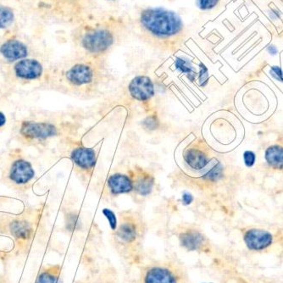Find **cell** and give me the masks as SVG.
I'll list each match as a JSON object with an SVG mask.
<instances>
[{"instance_id": "1", "label": "cell", "mask_w": 283, "mask_h": 283, "mask_svg": "<svg viewBox=\"0 0 283 283\" xmlns=\"http://www.w3.org/2000/svg\"><path fill=\"white\" fill-rule=\"evenodd\" d=\"M139 25L145 34L158 40H174L182 36L185 25L175 11L163 7H148L141 11Z\"/></svg>"}, {"instance_id": "2", "label": "cell", "mask_w": 283, "mask_h": 283, "mask_svg": "<svg viewBox=\"0 0 283 283\" xmlns=\"http://www.w3.org/2000/svg\"><path fill=\"white\" fill-rule=\"evenodd\" d=\"M115 43L114 34L106 28L92 29L82 37V47L92 54H104Z\"/></svg>"}, {"instance_id": "3", "label": "cell", "mask_w": 283, "mask_h": 283, "mask_svg": "<svg viewBox=\"0 0 283 283\" xmlns=\"http://www.w3.org/2000/svg\"><path fill=\"white\" fill-rule=\"evenodd\" d=\"M58 134V128L50 122L26 120L20 127V135L30 143H39L54 138Z\"/></svg>"}, {"instance_id": "4", "label": "cell", "mask_w": 283, "mask_h": 283, "mask_svg": "<svg viewBox=\"0 0 283 283\" xmlns=\"http://www.w3.org/2000/svg\"><path fill=\"white\" fill-rule=\"evenodd\" d=\"M8 181L16 186H25L35 177V170L31 162L17 158L11 164L7 173Z\"/></svg>"}, {"instance_id": "5", "label": "cell", "mask_w": 283, "mask_h": 283, "mask_svg": "<svg viewBox=\"0 0 283 283\" xmlns=\"http://www.w3.org/2000/svg\"><path fill=\"white\" fill-rule=\"evenodd\" d=\"M13 72L21 81H36L44 74V67L38 59L26 58L15 63Z\"/></svg>"}, {"instance_id": "6", "label": "cell", "mask_w": 283, "mask_h": 283, "mask_svg": "<svg viewBox=\"0 0 283 283\" xmlns=\"http://www.w3.org/2000/svg\"><path fill=\"white\" fill-rule=\"evenodd\" d=\"M128 91L134 100L139 102H148L154 95V86L149 77L138 76L131 81Z\"/></svg>"}, {"instance_id": "7", "label": "cell", "mask_w": 283, "mask_h": 283, "mask_svg": "<svg viewBox=\"0 0 283 283\" xmlns=\"http://www.w3.org/2000/svg\"><path fill=\"white\" fill-rule=\"evenodd\" d=\"M28 48L18 39H9L0 45V55L7 62H17L28 56Z\"/></svg>"}, {"instance_id": "8", "label": "cell", "mask_w": 283, "mask_h": 283, "mask_svg": "<svg viewBox=\"0 0 283 283\" xmlns=\"http://www.w3.org/2000/svg\"><path fill=\"white\" fill-rule=\"evenodd\" d=\"M243 239L248 249L261 251L272 244L273 236L265 230L253 228L245 232Z\"/></svg>"}, {"instance_id": "9", "label": "cell", "mask_w": 283, "mask_h": 283, "mask_svg": "<svg viewBox=\"0 0 283 283\" xmlns=\"http://www.w3.org/2000/svg\"><path fill=\"white\" fill-rule=\"evenodd\" d=\"M93 70L86 64L74 65L66 73L67 82L76 87L89 84L93 80Z\"/></svg>"}, {"instance_id": "10", "label": "cell", "mask_w": 283, "mask_h": 283, "mask_svg": "<svg viewBox=\"0 0 283 283\" xmlns=\"http://www.w3.org/2000/svg\"><path fill=\"white\" fill-rule=\"evenodd\" d=\"M72 162L82 171H92L97 162V156L92 148L77 147L71 153Z\"/></svg>"}, {"instance_id": "11", "label": "cell", "mask_w": 283, "mask_h": 283, "mask_svg": "<svg viewBox=\"0 0 283 283\" xmlns=\"http://www.w3.org/2000/svg\"><path fill=\"white\" fill-rule=\"evenodd\" d=\"M183 159L185 163L190 168L197 170V171H200V170L206 168V166L210 161L206 152L199 146L194 145V144L185 149L183 153Z\"/></svg>"}, {"instance_id": "12", "label": "cell", "mask_w": 283, "mask_h": 283, "mask_svg": "<svg viewBox=\"0 0 283 283\" xmlns=\"http://www.w3.org/2000/svg\"><path fill=\"white\" fill-rule=\"evenodd\" d=\"M107 185L113 195L129 194L133 190V181L125 174H113L108 178Z\"/></svg>"}, {"instance_id": "13", "label": "cell", "mask_w": 283, "mask_h": 283, "mask_svg": "<svg viewBox=\"0 0 283 283\" xmlns=\"http://www.w3.org/2000/svg\"><path fill=\"white\" fill-rule=\"evenodd\" d=\"M179 238L181 246L189 251L200 249L205 242L204 235L196 230H187L186 232H182Z\"/></svg>"}, {"instance_id": "14", "label": "cell", "mask_w": 283, "mask_h": 283, "mask_svg": "<svg viewBox=\"0 0 283 283\" xmlns=\"http://www.w3.org/2000/svg\"><path fill=\"white\" fill-rule=\"evenodd\" d=\"M145 283H177L173 273L167 268L153 267L145 275Z\"/></svg>"}, {"instance_id": "15", "label": "cell", "mask_w": 283, "mask_h": 283, "mask_svg": "<svg viewBox=\"0 0 283 283\" xmlns=\"http://www.w3.org/2000/svg\"><path fill=\"white\" fill-rule=\"evenodd\" d=\"M265 158L270 167L276 170H283V147L281 146L269 147L265 150Z\"/></svg>"}, {"instance_id": "16", "label": "cell", "mask_w": 283, "mask_h": 283, "mask_svg": "<svg viewBox=\"0 0 283 283\" xmlns=\"http://www.w3.org/2000/svg\"><path fill=\"white\" fill-rule=\"evenodd\" d=\"M175 67L181 74H184L187 77V79L191 82H194L196 79L198 73L194 68L193 62L188 57L185 55H179L175 59Z\"/></svg>"}, {"instance_id": "17", "label": "cell", "mask_w": 283, "mask_h": 283, "mask_svg": "<svg viewBox=\"0 0 283 283\" xmlns=\"http://www.w3.org/2000/svg\"><path fill=\"white\" fill-rule=\"evenodd\" d=\"M153 184L154 180L153 176L143 172L138 175L136 181L133 182V190H136L142 196H147L152 192Z\"/></svg>"}, {"instance_id": "18", "label": "cell", "mask_w": 283, "mask_h": 283, "mask_svg": "<svg viewBox=\"0 0 283 283\" xmlns=\"http://www.w3.org/2000/svg\"><path fill=\"white\" fill-rule=\"evenodd\" d=\"M117 237L125 243H132L138 236L137 227L133 222H125L120 225L116 232Z\"/></svg>"}, {"instance_id": "19", "label": "cell", "mask_w": 283, "mask_h": 283, "mask_svg": "<svg viewBox=\"0 0 283 283\" xmlns=\"http://www.w3.org/2000/svg\"><path fill=\"white\" fill-rule=\"evenodd\" d=\"M12 234L16 238L27 240L31 237L32 230L27 222L25 221H16L11 226Z\"/></svg>"}, {"instance_id": "20", "label": "cell", "mask_w": 283, "mask_h": 283, "mask_svg": "<svg viewBox=\"0 0 283 283\" xmlns=\"http://www.w3.org/2000/svg\"><path fill=\"white\" fill-rule=\"evenodd\" d=\"M207 166L209 168L207 170L206 173L204 175L205 178L212 181H216L222 177L223 175V166L219 161H217L215 159L210 160Z\"/></svg>"}, {"instance_id": "21", "label": "cell", "mask_w": 283, "mask_h": 283, "mask_svg": "<svg viewBox=\"0 0 283 283\" xmlns=\"http://www.w3.org/2000/svg\"><path fill=\"white\" fill-rule=\"evenodd\" d=\"M15 21V13L11 7L0 5V30L8 28Z\"/></svg>"}, {"instance_id": "22", "label": "cell", "mask_w": 283, "mask_h": 283, "mask_svg": "<svg viewBox=\"0 0 283 283\" xmlns=\"http://www.w3.org/2000/svg\"><path fill=\"white\" fill-rule=\"evenodd\" d=\"M35 283H59V271L54 268L42 270Z\"/></svg>"}, {"instance_id": "23", "label": "cell", "mask_w": 283, "mask_h": 283, "mask_svg": "<svg viewBox=\"0 0 283 283\" xmlns=\"http://www.w3.org/2000/svg\"><path fill=\"white\" fill-rule=\"evenodd\" d=\"M209 73L208 67L204 64L200 63L199 66V73H198V79H199V85L201 87H205L209 82Z\"/></svg>"}, {"instance_id": "24", "label": "cell", "mask_w": 283, "mask_h": 283, "mask_svg": "<svg viewBox=\"0 0 283 283\" xmlns=\"http://www.w3.org/2000/svg\"><path fill=\"white\" fill-rule=\"evenodd\" d=\"M219 0H195L197 8L202 11H211L216 7Z\"/></svg>"}, {"instance_id": "25", "label": "cell", "mask_w": 283, "mask_h": 283, "mask_svg": "<svg viewBox=\"0 0 283 283\" xmlns=\"http://www.w3.org/2000/svg\"><path fill=\"white\" fill-rule=\"evenodd\" d=\"M143 128L149 131H154L160 127V121L156 115H149L143 120Z\"/></svg>"}, {"instance_id": "26", "label": "cell", "mask_w": 283, "mask_h": 283, "mask_svg": "<svg viewBox=\"0 0 283 283\" xmlns=\"http://www.w3.org/2000/svg\"><path fill=\"white\" fill-rule=\"evenodd\" d=\"M102 213L106 217V219H108L111 230L116 231V229H117V219H116V215H115V213L110 209H103Z\"/></svg>"}, {"instance_id": "27", "label": "cell", "mask_w": 283, "mask_h": 283, "mask_svg": "<svg viewBox=\"0 0 283 283\" xmlns=\"http://www.w3.org/2000/svg\"><path fill=\"white\" fill-rule=\"evenodd\" d=\"M243 161H244L245 166L250 168L254 166L256 161V155L253 151L247 150L243 153Z\"/></svg>"}, {"instance_id": "28", "label": "cell", "mask_w": 283, "mask_h": 283, "mask_svg": "<svg viewBox=\"0 0 283 283\" xmlns=\"http://www.w3.org/2000/svg\"><path fill=\"white\" fill-rule=\"evenodd\" d=\"M270 73L274 79L283 83V71L280 67L273 66L270 67Z\"/></svg>"}, {"instance_id": "29", "label": "cell", "mask_w": 283, "mask_h": 283, "mask_svg": "<svg viewBox=\"0 0 283 283\" xmlns=\"http://www.w3.org/2000/svg\"><path fill=\"white\" fill-rule=\"evenodd\" d=\"M194 196L191 194H189V193H184L182 194V197H181V201H182V204L184 205L191 204L193 201H194Z\"/></svg>"}, {"instance_id": "30", "label": "cell", "mask_w": 283, "mask_h": 283, "mask_svg": "<svg viewBox=\"0 0 283 283\" xmlns=\"http://www.w3.org/2000/svg\"><path fill=\"white\" fill-rule=\"evenodd\" d=\"M268 16H269L271 21H276V20L280 18V13L277 10L271 9V10L268 12Z\"/></svg>"}, {"instance_id": "31", "label": "cell", "mask_w": 283, "mask_h": 283, "mask_svg": "<svg viewBox=\"0 0 283 283\" xmlns=\"http://www.w3.org/2000/svg\"><path fill=\"white\" fill-rule=\"evenodd\" d=\"M7 123V117L6 114L0 110V129L5 128Z\"/></svg>"}, {"instance_id": "32", "label": "cell", "mask_w": 283, "mask_h": 283, "mask_svg": "<svg viewBox=\"0 0 283 283\" xmlns=\"http://www.w3.org/2000/svg\"><path fill=\"white\" fill-rule=\"evenodd\" d=\"M267 52L269 54H271V55H275V54H277L278 49L274 45H270L267 48Z\"/></svg>"}, {"instance_id": "33", "label": "cell", "mask_w": 283, "mask_h": 283, "mask_svg": "<svg viewBox=\"0 0 283 283\" xmlns=\"http://www.w3.org/2000/svg\"><path fill=\"white\" fill-rule=\"evenodd\" d=\"M107 1H116V0H107Z\"/></svg>"}]
</instances>
